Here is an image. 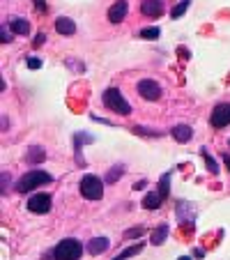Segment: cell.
Returning a JSON list of instances; mask_svg holds the SVG:
<instances>
[{"label": "cell", "instance_id": "10", "mask_svg": "<svg viewBox=\"0 0 230 260\" xmlns=\"http://www.w3.org/2000/svg\"><path fill=\"white\" fill-rule=\"evenodd\" d=\"M108 246H111L108 237H92V240L88 242V253L99 255V253H104V251H108Z\"/></svg>", "mask_w": 230, "mask_h": 260}, {"label": "cell", "instance_id": "15", "mask_svg": "<svg viewBox=\"0 0 230 260\" xmlns=\"http://www.w3.org/2000/svg\"><path fill=\"white\" fill-rule=\"evenodd\" d=\"M166 237H168V226H166V223H161L157 231L152 233V240H150V242H152L154 246H161L163 242H166Z\"/></svg>", "mask_w": 230, "mask_h": 260}, {"label": "cell", "instance_id": "27", "mask_svg": "<svg viewBox=\"0 0 230 260\" xmlns=\"http://www.w3.org/2000/svg\"><path fill=\"white\" fill-rule=\"evenodd\" d=\"M145 184H147V182H145V180L136 182V184H134V191H138V189H145Z\"/></svg>", "mask_w": 230, "mask_h": 260}, {"label": "cell", "instance_id": "4", "mask_svg": "<svg viewBox=\"0 0 230 260\" xmlns=\"http://www.w3.org/2000/svg\"><path fill=\"white\" fill-rule=\"evenodd\" d=\"M81 253H83V244H81L79 240H74V237H67V240H62L53 249L55 260H79Z\"/></svg>", "mask_w": 230, "mask_h": 260}, {"label": "cell", "instance_id": "13", "mask_svg": "<svg viewBox=\"0 0 230 260\" xmlns=\"http://www.w3.org/2000/svg\"><path fill=\"white\" fill-rule=\"evenodd\" d=\"M161 201H163L161 193L150 191L145 198H143V207H145V210H159V207H161Z\"/></svg>", "mask_w": 230, "mask_h": 260}, {"label": "cell", "instance_id": "8", "mask_svg": "<svg viewBox=\"0 0 230 260\" xmlns=\"http://www.w3.org/2000/svg\"><path fill=\"white\" fill-rule=\"evenodd\" d=\"M163 0H143L141 3V12L143 16H147V19H159V16L163 14Z\"/></svg>", "mask_w": 230, "mask_h": 260}, {"label": "cell", "instance_id": "16", "mask_svg": "<svg viewBox=\"0 0 230 260\" xmlns=\"http://www.w3.org/2000/svg\"><path fill=\"white\" fill-rule=\"evenodd\" d=\"M25 157H28L30 164H40V161L46 159V152L42 150V147H28V154H25Z\"/></svg>", "mask_w": 230, "mask_h": 260}, {"label": "cell", "instance_id": "19", "mask_svg": "<svg viewBox=\"0 0 230 260\" xmlns=\"http://www.w3.org/2000/svg\"><path fill=\"white\" fill-rule=\"evenodd\" d=\"M189 5H191V0H180L175 7H173V12H171V16L173 19H180L182 14H184L186 10H189Z\"/></svg>", "mask_w": 230, "mask_h": 260}, {"label": "cell", "instance_id": "14", "mask_svg": "<svg viewBox=\"0 0 230 260\" xmlns=\"http://www.w3.org/2000/svg\"><path fill=\"white\" fill-rule=\"evenodd\" d=\"M10 30L16 35H28L30 32V23L25 19H12L10 21Z\"/></svg>", "mask_w": 230, "mask_h": 260}, {"label": "cell", "instance_id": "12", "mask_svg": "<svg viewBox=\"0 0 230 260\" xmlns=\"http://www.w3.org/2000/svg\"><path fill=\"white\" fill-rule=\"evenodd\" d=\"M55 30L60 35H74L76 32V23L69 16H60V19H55Z\"/></svg>", "mask_w": 230, "mask_h": 260}, {"label": "cell", "instance_id": "7", "mask_svg": "<svg viewBox=\"0 0 230 260\" xmlns=\"http://www.w3.org/2000/svg\"><path fill=\"white\" fill-rule=\"evenodd\" d=\"M210 124L214 129H223L230 124V104H219V106L212 111V118H210Z\"/></svg>", "mask_w": 230, "mask_h": 260}, {"label": "cell", "instance_id": "30", "mask_svg": "<svg viewBox=\"0 0 230 260\" xmlns=\"http://www.w3.org/2000/svg\"><path fill=\"white\" fill-rule=\"evenodd\" d=\"M180 55H182V60H186V58H189V51H186V49H180Z\"/></svg>", "mask_w": 230, "mask_h": 260}, {"label": "cell", "instance_id": "23", "mask_svg": "<svg viewBox=\"0 0 230 260\" xmlns=\"http://www.w3.org/2000/svg\"><path fill=\"white\" fill-rule=\"evenodd\" d=\"M134 134H143V136H161L159 132H150L147 127H138V124L134 127Z\"/></svg>", "mask_w": 230, "mask_h": 260}, {"label": "cell", "instance_id": "1", "mask_svg": "<svg viewBox=\"0 0 230 260\" xmlns=\"http://www.w3.org/2000/svg\"><path fill=\"white\" fill-rule=\"evenodd\" d=\"M49 182H53V175H51V173H46V171H30V173H25V175L19 180L16 191H19V193H28V191L40 189L42 184H49Z\"/></svg>", "mask_w": 230, "mask_h": 260}, {"label": "cell", "instance_id": "3", "mask_svg": "<svg viewBox=\"0 0 230 260\" xmlns=\"http://www.w3.org/2000/svg\"><path fill=\"white\" fill-rule=\"evenodd\" d=\"M79 191L88 201H102L104 196V182L97 175H83L79 182Z\"/></svg>", "mask_w": 230, "mask_h": 260}, {"label": "cell", "instance_id": "26", "mask_svg": "<svg viewBox=\"0 0 230 260\" xmlns=\"http://www.w3.org/2000/svg\"><path fill=\"white\" fill-rule=\"evenodd\" d=\"M44 40H46V35L40 32V35H37V40H35V46H42V44H44Z\"/></svg>", "mask_w": 230, "mask_h": 260}, {"label": "cell", "instance_id": "9", "mask_svg": "<svg viewBox=\"0 0 230 260\" xmlns=\"http://www.w3.org/2000/svg\"><path fill=\"white\" fill-rule=\"evenodd\" d=\"M127 12H129L127 0H118V3L108 10V21H111V23H120V21L127 16Z\"/></svg>", "mask_w": 230, "mask_h": 260}, {"label": "cell", "instance_id": "22", "mask_svg": "<svg viewBox=\"0 0 230 260\" xmlns=\"http://www.w3.org/2000/svg\"><path fill=\"white\" fill-rule=\"evenodd\" d=\"M168 182H171V173H163L161 182H159V193H161L163 198L168 196Z\"/></svg>", "mask_w": 230, "mask_h": 260}, {"label": "cell", "instance_id": "21", "mask_svg": "<svg viewBox=\"0 0 230 260\" xmlns=\"http://www.w3.org/2000/svg\"><path fill=\"white\" fill-rule=\"evenodd\" d=\"M203 159H205V164H207V171H210L212 175H216V173H219V166H216V161L210 157V152H207V150H203Z\"/></svg>", "mask_w": 230, "mask_h": 260}, {"label": "cell", "instance_id": "24", "mask_svg": "<svg viewBox=\"0 0 230 260\" xmlns=\"http://www.w3.org/2000/svg\"><path fill=\"white\" fill-rule=\"evenodd\" d=\"M25 64H28L30 69H40L42 67V60L40 58H28V60H25Z\"/></svg>", "mask_w": 230, "mask_h": 260}, {"label": "cell", "instance_id": "31", "mask_svg": "<svg viewBox=\"0 0 230 260\" xmlns=\"http://www.w3.org/2000/svg\"><path fill=\"white\" fill-rule=\"evenodd\" d=\"M223 164L228 166V171H230V154H223Z\"/></svg>", "mask_w": 230, "mask_h": 260}, {"label": "cell", "instance_id": "6", "mask_svg": "<svg viewBox=\"0 0 230 260\" xmlns=\"http://www.w3.org/2000/svg\"><path fill=\"white\" fill-rule=\"evenodd\" d=\"M138 94H141L143 99H147V102H157V99L161 97V85L152 79H143L141 83H138Z\"/></svg>", "mask_w": 230, "mask_h": 260}, {"label": "cell", "instance_id": "20", "mask_svg": "<svg viewBox=\"0 0 230 260\" xmlns=\"http://www.w3.org/2000/svg\"><path fill=\"white\" fill-rule=\"evenodd\" d=\"M138 37H141V40H157L159 28H143L141 32H138Z\"/></svg>", "mask_w": 230, "mask_h": 260}, {"label": "cell", "instance_id": "11", "mask_svg": "<svg viewBox=\"0 0 230 260\" xmlns=\"http://www.w3.org/2000/svg\"><path fill=\"white\" fill-rule=\"evenodd\" d=\"M171 134L177 143H186V141H191V136H193V129H191L189 124H175Z\"/></svg>", "mask_w": 230, "mask_h": 260}, {"label": "cell", "instance_id": "29", "mask_svg": "<svg viewBox=\"0 0 230 260\" xmlns=\"http://www.w3.org/2000/svg\"><path fill=\"white\" fill-rule=\"evenodd\" d=\"M35 5H37V10H42V12H44V10H46V5H44V0H35Z\"/></svg>", "mask_w": 230, "mask_h": 260}, {"label": "cell", "instance_id": "2", "mask_svg": "<svg viewBox=\"0 0 230 260\" xmlns=\"http://www.w3.org/2000/svg\"><path fill=\"white\" fill-rule=\"evenodd\" d=\"M104 106L108 108V111H113V113L118 115H129L132 113V106H129V102L122 97V92H120L118 88H108L104 90Z\"/></svg>", "mask_w": 230, "mask_h": 260}, {"label": "cell", "instance_id": "32", "mask_svg": "<svg viewBox=\"0 0 230 260\" xmlns=\"http://www.w3.org/2000/svg\"><path fill=\"white\" fill-rule=\"evenodd\" d=\"M180 260H191V258H186V255H184V258H180Z\"/></svg>", "mask_w": 230, "mask_h": 260}, {"label": "cell", "instance_id": "28", "mask_svg": "<svg viewBox=\"0 0 230 260\" xmlns=\"http://www.w3.org/2000/svg\"><path fill=\"white\" fill-rule=\"evenodd\" d=\"M7 42H12V37L7 35V28H3V44H7Z\"/></svg>", "mask_w": 230, "mask_h": 260}, {"label": "cell", "instance_id": "18", "mask_svg": "<svg viewBox=\"0 0 230 260\" xmlns=\"http://www.w3.org/2000/svg\"><path fill=\"white\" fill-rule=\"evenodd\" d=\"M124 175V166H113L111 171H108V175H106V184H113V182L118 180V177H122Z\"/></svg>", "mask_w": 230, "mask_h": 260}, {"label": "cell", "instance_id": "5", "mask_svg": "<svg viewBox=\"0 0 230 260\" xmlns=\"http://www.w3.org/2000/svg\"><path fill=\"white\" fill-rule=\"evenodd\" d=\"M53 205V196L51 193H35L32 198H28V210L35 212V214H46Z\"/></svg>", "mask_w": 230, "mask_h": 260}, {"label": "cell", "instance_id": "17", "mask_svg": "<svg viewBox=\"0 0 230 260\" xmlns=\"http://www.w3.org/2000/svg\"><path fill=\"white\" fill-rule=\"evenodd\" d=\"M141 251H143V244H134V246H129V249L120 251L118 258H115V260H127V258H132V255H138Z\"/></svg>", "mask_w": 230, "mask_h": 260}, {"label": "cell", "instance_id": "25", "mask_svg": "<svg viewBox=\"0 0 230 260\" xmlns=\"http://www.w3.org/2000/svg\"><path fill=\"white\" fill-rule=\"evenodd\" d=\"M141 235H143V228H141V226H138V228H132V231L124 233V237H127V240H129V237H141Z\"/></svg>", "mask_w": 230, "mask_h": 260}]
</instances>
